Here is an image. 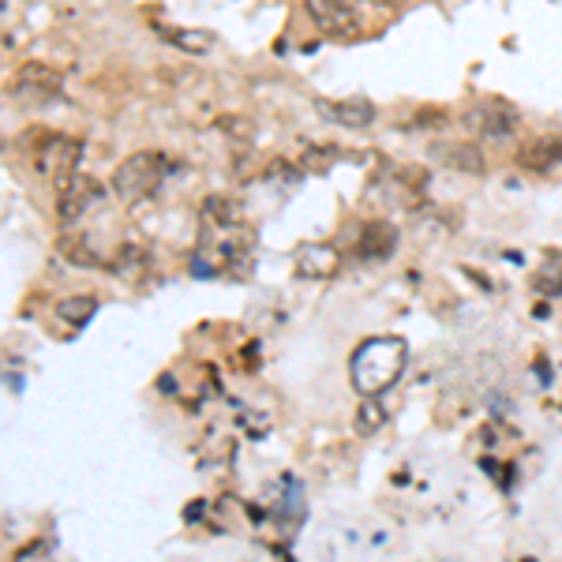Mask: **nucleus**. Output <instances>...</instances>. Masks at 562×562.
Returning <instances> with one entry per match:
<instances>
[{"label": "nucleus", "mask_w": 562, "mask_h": 562, "mask_svg": "<svg viewBox=\"0 0 562 562\" xmlns=\"http://www.w3.org/2000/svg\"><path fill=\"white\" fill-rule=\"evenodd\" d=\"M405 360H409V349H405L402 338H394V334L368 338L349 360V379H352V386H357V394L360 397L386 394V390L402 379Z\"/></svg>", "instance_id": "1"}, {"label": "nucleus", "mask_w": 562, "mask_h": 562, "mask_svg": "<svg viewBox=\"0 0 562 562\" xmlns=\"http://www.w3.org/2000/svg\"><path fill=\"white\" fill-rule=\"evenodd\" d=\"M169 173V161L166 154L158 150H139L132 158H124L113 173V192L124 203H147V199L158 192L161 180Z\"/></svg>", "instance_id": "2"}, {"label": "nucleus", "mask_w": 562, "mask_h": 562, "mask_svg": "<svg viewBox=\"0 0 562 562\" xmlns=\"http://www.w3.org/2000/svg\"><path fill=\"white\" fill-rule=\"evenodd\" d=\"M304 12L323 38H330V42H357L360 38L357 8H349L346 0H304Z\"/></svg>", "instance_id": "3"}, {"label": "nucleus", "mask_w": 562, "mask_h": 562, "mask_svg": "<svg viewBox=\"0 0 562 562\" xmlns=\"http://www.w3.org/2000/svg\"><path fill=\"white\" fill-rule=\"evenodd\" d=\"M60 87H65L60 83V76L45 65H23L20 71H15V98L31 109L53 105L60 98Z\"/></svg>", "instance_id": "4"}, {"label": "nucleus", "mask_w": 562, "mask_h": 562, "mask_svg": "<svg viewBox=\"0 0 562 562\" xmlns=\"http://www.w3.org/2000/svg\"><path fill=\"white\" fill-rule=\"evenodd\" d=\"M431 158L439 161L442 169H454V173H484V154H480L473 143H435Z\"/></svg>", "instance_id": "5"}, {"label": "nucleus", "mask_w": 562, "mask_h": 562, "mask_svg": "<svg viewBox=\"0 0 562 562\" xmlns=\"http://www.w3.org/2000/svg\"><path fill=\"white\" fill-rule=\"evenodd\" d=\"M315 109L334 124H346V128H368L375 121V105L364 102V98H352V102H330V98H319Z\"/></svg>", "instance_id": "6"}, {"label": "nucleus", "mask_w": 562, "mask_h": 562, "mask_svg": "<svg viewBox=\"0 0 562 562\" xmlns=\"http://www.w3.org/2000/svg\"><path fill=\"white\" fill-rule=\"evenodd\" d=\"M334 270H338V248H330V244L296 248V274L301 278H330Z\"/></svg>", "instance_id": "7"}, {"label": "nucleus", "mask_w": 562, "mask_h": 562, "mask_svg": "<svg viewBox=\"0 0 562 562\" xmlns=\"http://www.w3.org/2000/svg\"><path fill=\"white\" fill-rule=\"evenodd\" d=\"M394 244H397L394 225L371 222V225H364V237H360V256H364V259H386L390 251H394Z\"/></svg>", "instance_id": "8"}, {"label": "nucleus", "mask_w": 562, "mask_h": 562, "mask_svg": "<svg viewBox=\"0 0 562 562\" xmlns=\"http://www.w3.org/2000/svg\"><path fill=\"white\" fill-rule=\"evenodd\" d=\"M469 124H473L480 135H495V139H503V135L514 128V113L503 105H484L469 116Z\"/></svg>", "instance_id": "9"}, {"label": "nucleus", "mask_w": 562, "mask_h": 562, "mask_svg": "<svg viewBox=\"0 0 562 562\" xmlns=\"http://www.w3.org/2000/svg\"><path fill=\"white\" fill-rule=\"evenodd\" d=\"M562 158V143L559 139H537L529 150H521V166H529V169H551L555 161Z\"/></svg>", "instance_id": "10"}, {"label": "nucleus", "mask_w": 562, "mask_h": 562, "mask_svg": "<svg viewBox=\"0 0 562 562\" xmlns=\"http://www.w3.org/2000/svg\"><path fill=\"white\" fill-rule=\"evenodd\" d=\"M94 312H98L94 296H68V301L57 304V319H65L68 326H87L94 319Z\"/></svg>", "instance_id": "11"}, {"label": "nucleus", "mask_w": 562, "mask_h": 562, "mask_svg": "<svg viewBox=\"0 0 562 562\" xmlns=\"http://www.w3.org/2000/svg\"><path fill=\"white\" fill-rule=\"evenodd\" d=\"M161 34H166V38L184 53H206L214 45L211 31H161Z\"/></svg>", "instance_id": "12"}]
</instances>
